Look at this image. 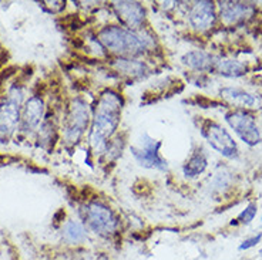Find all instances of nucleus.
Instances as JSON below:
<instances>
[{"label": "nucleus", "mask_w": 262, "mask_h": 260, "mask_svg": "<svg viewBox=\"0 0 262 260\" xmlns=\"http://www.w3.org/2000/svg\"><path fill=\"white\" fill-rule=\"evenodd\" d=\"M114 68L117 72L123 73L125 76H130V77H138V76H143L145 72V64L140 60H133L127 59V57H121V59L116 60L114 63Z\"/></svg>", "instance_id": "18"}, {"label": "nucleus", "mask_w": 262, "mask_h": 260, "mask_svg": "<svg viewBox=\"0 0 262 260\" xmlns=\"http://www.w3.org/2000/svg\"><path fill=\"white\" fill-rule=\"evenodd\" d=\"M220 94L227 103H229L231 105L241 107V108H249V107H254L256 104V98L252 94L241 90V88L225 87L220 91Z\"/></svg>", "instance_id": "13"}, {"label": "nucleus", "mask_w": 262, "mask_h": 260, "mask_svg": "<svg viewBox=\"0 0 262 260\" xmlns=\"http://www.w3.org/2000/svg\"><path fill=\"white\" fill-rule=\"evenodd\" d=\"M214 68L224 77H241L247 74V65L238 60L220 59L214 61Z\"/></svg>", "instance_id": "15"}, {"label": "nucleus", "mask_w": 262, "mask_h": 260, "mask_svg": "<svg viewBox=\"0 0 262 260\" xmlns=\"http://www.w3.org/2000/svg\"><path fill=\"white\" fill-rule=\"evenodd\" d=\"M45 115V104L39 97H32L25 105L23 111V124L26 128H36Z\"/></svg>", "instance_id": "12"}, {"label": "nucleus", "mask_w": 262, "mask_h": 260, "mask_svg": "<svg viewBox=\"0 0 262 260\" xmlns=\"http://www.w3.org/2000/svg\"><path fill=\"white\" fill-rule=\"evenodd\" d=\"M97 260H110V259H108V257H107L105 254H101V256H100Z\"/></svg>", "instance_id": "21"}, {"label": "nucleus", "mask_w": 262, "mask_h": 260, "mask_svg": "<svg viewBox=\"0 0 262 260\" xmlns=\"http://www.w3.org/2000/svg\"><path fill=\"white\" fill-rule=\"evenodd\" d=\"M184 65H187L191 70L195 72H207L214 67V61L208 53L203 52V50H194V52L185 53L181 59Z\"/></svg>", "instance_id": "14"}, {"label": "nucleus", "mask_w": 262, "mask_h": 260, "mask_svg": "<svg viewBox=\"0 0 262 260\" xmlns=\"http://www.w3.org/2000/svg\"><path fill=\"white\" fill-rule=\"evenodd\" d=\"M203 135L208 141L211 147L227 158H236L238 156V147L234 138L220 124L214 121H207L203 127Z\"/></svg>", "instance_id": "5"}, {"label": "nucleus", "mask_w": 262, "mask_h": 260, "mask_svg": "<svg viewBox=\"0 0 262 260\" xmlns=\"http://www.w3.org/2000/svg\"><path fill=\"white\" fill-rule=\"evenodd\" d=\"M123 104V98L118 92L113 90H105L104 92H101L89 138L94 152H103L108 147L107 139H110L113 134L117 131L121 120L120 117Z\"/></svg>", "instance_id": "1"}, {"label": "nucleus", "mask_w": 262, "mask_h": 260, "mask_svg": "<svg viewBox=\"0 0 262 260\" xmlns=\"http://www.w3.org/2000/svg\"><path fill=\"white\" fill-rule=\"evenodd\" d=\"M19 103L7 98L0 107V139H7L19 124Z\"/></svg>", "instance_id": "10"}, {"label": "nucleus", "mask_w": 262, "mask_h": 260, "mask_svg": "<svg viewBox=\"0 0 262 260\" xmlns=\"http://www.w3.org/2000/svg\"><path fill=\"white\" fill-rule=\"evenodd\" d=\"M215 6L212 2H195L190 9L188 20L196 32H205L215 23Z\"/></svg>", "instance_id": "9"}, {"label": "nucleus", "mask_w": 262, "mask_h": 260, "mask_svg": "<svg viewBox=\"0 0 262 260\" xmlns=\"http://www.w3.org/2000/svg\"><path fill=\"white\" fill-rule=\"evenodd\" d=\"M259 253H261V256H262V250H261V252H259Z\"/></svg>", "instance_id": "22"}, {"label": "nucleus", "mask_w": 262, "mask_h": 260, "mask_svg": "<svg viewBox=\"0 0 262 260\" xmlns=\"http://www.w3.org/2000/svg\"><path fill=\"white\" fill-rule=\"evenodd\" d=\"M114 10L118 19L128 27V30L136 32L144 25L145 10L141 3L138 2H114Z\"/></svg>", "instance_id": "8"}, {"label": "nucleus", "mask_w": 262, "mask_h": 260, "mask_svg": "<svg viewBox=\"0 0 262 260\" xmlns=\"http://www.w3.org/2000/svg\"><path fill=\"white\" fill-rule=\"evenodd\" d=\"M262 239V233H256L255 236H252V238H248V239H245V241L239 245V250H248L251 247L256 246Z\"/></svg>", "instance_id": "20"}, {"label": "nucleus", "mask_w": 262, "mask_h": 260, "mask_svg": "<svg viewBox=\"0 0 262 260\" xmlns=\"http://www.w3.org/2000/svg\"><path fill=\"white\" fill-rule=\"evenodd\" d=\"M225 120L229 124V127L235 131L238 137L241 138L247 145L255 147L261 143V132L256 127L255 118L249 115L248 112L243 110L229 111L225 115Z\"/></svg>", "instance_id": "4"}, {"label": "nucleus", "mask_w": 262, "mask_h": 260, "mask_svg": "<svg viewBox=\"0 0 262 260\" xmlns=\"http://www.w3.org/2000/svg\"><path fill=\"white\" fill-rule=\"evenodd\" d=\"M256 212H258V205H256L255 202H251L248 206L238 215V221L243 225H249L251 222L254 221V218L256 216Z\"/></svg>", "instance_id": "19"}, {"label": "nucleus", "mask_w": 262, "mask_h": 260, "mask_svg": "<svg viewBox=\"0 0 262 260\" xmlns=\"http://www.w3.org/2000/svg\"><path fill=\"white\" fill-rule=\"evenodd\" d=\"M81 215L89 229L100 236L114 233L118 226V219L114 212L100 202H92L85 205Z\"/></svg>", "instance_id": "3"}, {"label": "nucleus", "mask_w": 262, "mask_h": 260, "mask_svg": "<svg viewBox=\"0 0 262 260\" xmlns=\"http://www.w3.org/2000/svg\"><path fill=\"white\" fill-rule=\"evenodd\" d=\"M160 147L161 143L148 137L144 134L137 147H133V155L137 159V162L144 168H156V169H167V162L163 156L160 155Z\"/></svg>", "instance_id": "6"}, {"label": "nucleus", "mask_w": 262, "mask_h": 260, "mask_svg": "<svg viewBox=\"0 0 262 260\" xmlns=\"http://www.w3.org/2000/svg\"><path fill=\"white\" fill-rule=\"evenodd\" d=\"M254 13V7L243 2H220V16L227 25L238 23Z\"/></svg>", "instance_id": "11"}, {"label": "nucleus", "mask_w": 262, "mask_h": 260, "mask_svg": "<svg viewBox=\"0 0 262 260\" xmlns=\"http://www.w3.org/2000/svg\"><path fill=\"white\" fill-rule=\"evenodd\" d=\"M61 238L66 243L69 245H80L85 241L87 233H85V228L76 221H69L63 226L61 230Z\"/></svg>", "instance_id": "16"}, {"label": "nucleus", "mask_w": 262, "mask_h": 260, "mask_svg": "<svg viewBox=\"0 0 262 260\" xmlns=\"http://www.w3.org/2000/svg\"><path fill=\"white\" fill-rule=\"evenodd\" d=\"M98 41L114 54L123 57L137 56L148 49V39L143 34L120 26H107L98 33Z\"/></svg>", "instance_id": "2"}, {"label": "nucleus", "mask_w": 262, "mask_h": 260, "mask_svg": "<svg viewBox=\"0 0 262 260\" xmlns=\"http://www.w3.org/2000/svg\"><path fill=\"white\" fill-rule=\"evenodd\" d=\"M207 165H208V161H207L204 151H195L183 167L184 175L188 178H195V176L201 175L207 169Z\"/></svg>", "instance_id": "17"}, {"label": "nucleus", "mask_w": 262, "mask_h": 260, "mask_svg": "<svg viewBox=\"0 0 262 260\" xmlns=\"http://www.w3.org/2000/svg\"><path fill=\"white\" fill-rule=\"evenodd\" d=\"M89 108L83 100L76 98L70 105L69 115H67V127H66V138L70 143H77L79 138L87 128L89 124Z\"/></svg>", "instance_id": "7"}]
</instances>
